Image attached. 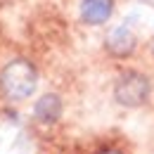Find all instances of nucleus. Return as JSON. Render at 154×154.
I'll use <instances>...</instances> for the list:
<instances>
[{
	"mask_svg": "<svg viewBox=\"0 0 154 154\" xmlns=\"http://www.w3.org/2000/svg\"><path fill=\"white\" fill-rule=\"evenodd\" d=\"M38 88V69L31 59L14 57L0 69V93L10 102H21L36 93Z\"/></svg>",
	"mask_w": 154,
	"mask_h": 154,
	"instance_id": "f257e3e1",
	"label": "nucleus"
},
{
	"mask_svg": "<svg viewBox=\"0 0 154 154\" xmlns=\"http://www.w3.org/2000/svg\"><path fill=\"white\" fill-rule=\"evenodd\" d=\"M152 78L147 76L145 71H137V69H123L114 81V102L123 109H137L142 104L149 102L152 97Z\"/></svg>",
	"mask_w": 154,
	"mask_h": 154,
	"instance_id": "f03ea898",
	"label": "nucleus"
},
{
	"mask_svg": "<svg viewBox=\"0 0 154 154\" xmlns=\"http://www.w3.org/2000/svg\"><path fill=\"white\" fill-rule=\"evenodd\" d=\"M104 50L116 59H126L137 50V36L128 24L112 26L104 33Z\"/></svg>",
	"mask_w": 154,
	"mask_h": 154,
	"instance_id": "7ed1b4c3",
	"label": "nucleus"
},
{
	"mask_svg": "<svg viewBox=\"0 0 154 154\" xmlns=\"http://www.w3.org/2000/svg\"><path fill=\"white\" fill-rule=\"evenodd\" d=\"M116 0H81L78 17L85 26H104L112 19Z\"/></svg>",
	"mask_w": 154,
	"mask_h": 154,
	"instance_id": "20e7f679",
	"label": "nucleus"
},
{
	"mask_svg": "<svg viewBox=\"0 0 154 154\" xmlns=\"http://www.w3.org/2000/svg\"><path fill=\"white\" fill-rule=\"evenodd\" d=\"M64 114V100L57 95V93H45L36 100L33 104V119L43 123V126H52L57 123Z\"/></svg>",
	"mask_w": 154,
	"mask_h": 154,
	"instance_id": "39448f33",
	"label": "nucleus"
},
{
	"mask_svg": "<svg viewBox=\"0 0 154 154\" xmlns=\"http://www.w3.org/2000/svg\"><path fill=\"white\" fill-rule=\"evenodd\" d=\"M100 154H123V152H119V149H104V152H100Z\"/></svg>",
	"mask_w": 154,
	"mask_h": 154,
	"instance_id": "423d86ee",
	"label": "nucleus"
},
{
	"mask_svg": "<svg viewBox=\"0 0 154 154\" xmlns=\"http://www.w3.org/2000/svg\"><path fill=\"white\" fill-rule=\"evenodd\" d=\"M12 2H17V0H0V5H12Z\"/></svg>",
	"mask_w": 154,
	"mask_h": 154,
	"instance_id": "0eeeda50",
	"label": "nucleus"
}]
</instances>
